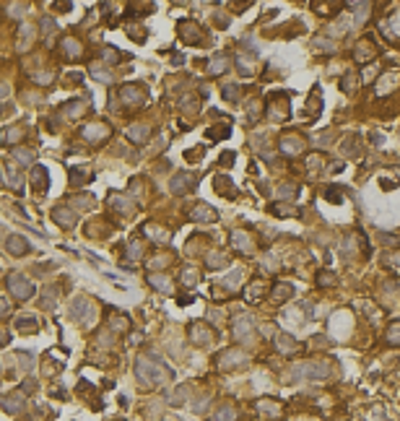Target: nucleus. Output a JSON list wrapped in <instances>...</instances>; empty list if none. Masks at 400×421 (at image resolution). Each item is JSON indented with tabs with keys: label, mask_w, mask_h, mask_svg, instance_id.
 Segmentation results:
<instances>
[{
	"label": "nucleus",
	"mask_w": 400,
	"mask_h": 421,
	"mask_svg": "<svg viewBox=\"0 0 400 421\" xmlns=\"http://www.w3.org/2000/svg\"><path fill=\"white\" fill-rule=\"evenodd\" d=\"M3 182H6L8 187H13L16 192H21V187H24V180H21V174H13L8 167L3 169Z\"/></svg>",
	"instance_id": "nucleus-28"
},
{
	"label": "nucleus",
	"mask_w": 400,
	"mask_h": 421,
	"mask_svg": "<svg viewBox=\"0 0 400 421\" xmlns=\"http://www.w3.org/2000/svg\"><path fill=\"white\" fill-rule=\"evenodd\" d=\"M13 325H16L18 333H37V330H39V317H31V315H18V317L13 320Z\"/></svg>",
	"instance_id": "nucleus-17"
},
{
	"label": "nucleus",
	"mask_w": 400,
	"mask_h": 421,
	"mask_svg": "<svg viewBox=\"0 0 400 421\" xmlns=\"http://www.w3.org/2000/svg\"><path fill=\"white\" fill-rule=\"evenodd\" d=\"M221 164H224V167H231L234 164V153L229 151V153H221V159H218Z\"/></svg>",
	"instance_id": "nucleus-51"
},
{
	"label": "nucleus",
	"mask_w": 400,
	"mask_h": 421,
	"mask_svg": "<svg viewBox=\"0 0 400 421\" xmlns=\"http://www.w3.org/2000/svg\"><path fill=\"white\" fill-rule=\"evenodd\" d=\"M190 338L195 346H211L213 343V330L206 322H192L190 325Z\"/></svg>",
	"instance_id": "nucleus-9"
},
{
	"label": "nucleus",
	"mask_w": 400,
	"mask_h": 421,
	"mask_svg": "<svg viewBox=\"0 0 400 421\" xmlns=\"http://www.w3.org/2000/svg\"><path fill=\"white\" fill-rule=\"evenodd\" d=\"M218 359H221L218 364L224 367V369H234V367H242L244 362H247V357H244L239 348H229V351H224Z\"/></svg>",
	"instance_id": "nucleus-13"
},
{
	"label": "nucleus",
	"mask_w": 400,
	"mask_h": 421,
	"mask_svg": "<svg viewBox=\"0 0 400 421\" xmlns=\"http://www.w3.org/2000/svg\"><path fill=\"white\" fill-rule=\"evenodd\" d=\"M91 76H94V78H99V81H104V83H109V81H112V73L99 71V65H91Z\"/></svg>",
	"instance_id": "nucleus-40"
},
{
	"label": "nucleus",
	"mask_w": 400,
	"mask_h": 421,
	"mask_svg": "<svg viewBox=\"0 0 400 421\" xmlns=\"http://www.w3.org/2000/svg\"><path fill=\"white\" fill-rule=\"evenodd\" d=\"M182 398H187V387H180V390L172 395V406H182V403H185Z\"/></svg>",
	"instance_id": "nucleus-44"
},
{
	"label": "nucleus",
	"mask_w": 400,
	"mask_h": 421,
	"mask_svg": "<svg viewBox=\"0 0 400 421\" xmlns=\"http://www.w3.org/2000/svg\"><path fill=\"white\" fill-rule=\"evenodd\" d=\"M224 136H229V125L226 127H213V133H208V138H224Z\"/></svg>",
	"instance_id": "nucleus-48"
},
{
	"label": "nucleus",
	"mask_w": 400,
	"mask_h": 421,
	"mask_svg": "<svg viewBox=\"0 0 400 421\" xmlns=\"http://www.w3.org/2000/svg\"><path fill=\"white\" fill-rule=\"evenodd\" d=\"M343 153H346V156H353V159L359 156V136H353V141L348 138V141L343 143Z\"/></svg>",
	"instance_id": "nucleus-34"
},
{
	"label": "nucleus",
	"mask_w": 400,
	"mask_h": 421,
	"mask_svg": "<svg viewBox=\"0 0 400 421\" xmlns=\"http://www.w3.org/2000/svg\"><path fill=\"white\" fill-rule=\"evenodd\" d=\"M315 47L322 50V52H332V42H327V39H315Z\"/></svg>",
	"instance_id": "nucleus-49"
},
{
	"label": "nucleus",
	"mask_w": 400,
	"mask_h": 421,
	"mask_svg": "<svg viewBox=\"0 0 400 421\" xmlns=\"http://www.w3.org/2000/svg\"><path fill=\"white\" fill-rule=\"evenodd\" d=\"M262 294H265V283L260 278H255L252 283H247V289H244V299H250V302H257Z\"/></svg>",
	"instance_id": "nucleus-24"
},
{
	"label": "nucleus",
	"mask_w": 400,
	"mask_h": 421,
	"mask_svg": "<svg viewBox=\"0 0 400 421\" xmlns=\"http://www.w3.org/2000/svg\"><path fill=\"white\" fill-rule=\"evenodd\" d=\"M374 55H377V47H374V42H372V39H361V42L356 44V50H353V57H356L359 62L372 60Z\"/></svg>",
	"instance_id": "nucleus-19"
},
{
	"label": "nucleus",
	"mask_w": 400,
	"mask_h": 421,
	"mask_svg": "<svg viewBox=\"0 0 400 421\" xmlns=\"http://www.w3.org/2000/svg\"><path fill=\"white\" fill-rule=\"evenodd\" d=\"M312 107V115L317 117L320 115V109H322V94H320V86H315V91H312V99H307V109Z\"/></svg>",
	"instance_id": "nucleus-30"
},
{
	"label": "nucleus",
	"mask_w": 400,
	"mask_h": 421,
	"mask_svg": "<svg viewBox=\"0 0 400 421\" xmlns=\"http://www.w3.org/2000/svg\"><path fill=\"white\" fill-rule=\"evenodd\" d=\"M112 206L120 208V211H125V216H132V213H136V206H132L127 198H112Z\"/></svg>",
	"instance_id": "nucleus-31"
},
{
	"label": "nucleus",
	"mask_w": 400,
	"mask_h": 421,
	"mask_svg": "<svg viewBox=\"0 0 400 421\" xmlns=\"http://www.w3.org/2000/svg\"><path fill=\"white\" fill-rule=\"evenodd\" d=\"M146 99H148V88L143 83H127L120 88V102H122V107H127V112L143 107Z\"/></svg>",
	"instance_id": "nucleus-3"
},
{
	"label": "nucleus",
	"mask_w": 400,
	"mask_h": 421,
	"mask_svg": "<svg viewBox=\"0 0 400 421\" xmlns=\"http://www.w3.org/2000/svg\"><path fill=\"white\" fill-rule=\"evenodd\" d=\"M177 34H180V39L185 44H192V47H197V44H203L206 42V31L203 26H197L195 21H180V26H177Z\"/></svg>",
	"instance_id": "nucleus-5"
},
{
	"label": "nucleus",
	"mask_w": 400,
	"mask_h": 421,
	"mask_svg": "<svg viewBox=\"0 0 400 421\" xmlns=\"http://www.w3.org/2000/svg\"><path fill=\"white\" fill-rule=\"evenodd\" d=\"M81 136H83L86 141H94V143H99V141L109 138V125H107V122H94V125L83 127V133H81Z\"/></svg>",
	"instance_id": "nucleus-11"
},
{
	"label": "nucleus",
	"mask_w": 400,
	"mask_h": 421,
	"mask_svg": "<svg viewBox=\"0 0 400 421\" xmlns=\"http://www.w3.org/2000/svg\"><path fill=\"white\" fill-rule=\"evenodd\" d=\"M52 218L57 221V224L62 226V229H71V226H76V213L71 211V208H65V206H55V211H52Z\"/></svg>",
	"instance_id": "nucleus-15"
},
{
	"label": "nucleus",
	"mask_w": 400,
	"mask_h": 421,
	"mask_svg": "<svg viewBox=\"0 0 400 421\" xmlns=\"http://www.w3.org/2000/svg\"><path fill=\"white\" fill-rule=\"evenodd\" d=\"M39 24H42V31H44V34H50V31L55 29V21H52L50 16H44V18L39 21Z\"/></svg>",
	"instance_id": "nucleus-47"
},
{
	"label": "nucleus",
	"mask_w": 400,
	"mask_h": 421,
	"mask_svg": "<svg viewBox=\"0 0 400 421\" xmlns=\"http://www.w3.org/2000/svg\"><path fill=\"white\" fill-rule=\"evenodd\" d=\"M13 159L21 161V164H26V161H31V151H24V148H21V153H18V148H16V151H13Z\"/></svg>",
	"instance_id": "nucleus-45"
},
{
	"label": "nucleus",
	"mask_w": 400,
	"mask_h": 421,
	"mask_svg": "<svg viewBox=\"0 0 400 421\" xmlns=\"http://www.w3.org/2000/svg\"><path fill=\"white\" fill-rule=\"evenodd\" d=\"M231 65V57L226 55V52H218V55H213V60L208 62V76H218V73H224L226 68Z\"/></svg>",
	"instance_id": "nucleus-18"
},
{
	"label": "nucleus",
	"mask_w": 400,
	"mask_h": 421,
	"mask_svg": "<svg viewBox=\"0 0 400 421\" xmlns=\"http://www.w3.org/2000/svg\"><path fill=\"white\" fill-rule=\"evenodd\" d=\"M136 377L141 380V387L148 390V387H156V385L172 380L174 372L161 359H156V357H138V362H136Z\"/></svg>",
	"instance_id": "nucleus-1"
},
{
	"label": "nucleus",
	"mask_w": 400,
	"mask_h": 421,
	"mask_svg": "<svg viewBox=\"0 0 400 421\" xmlns=\"http://www.w3.org/2000/svg\"><path fill=\"white\" fill-rule=\"evenodd\" d=\"M187 218H190V221H206V224H213V221L218 218V213H216L208 203H197V206L190 208Z\"/></svg>",
	"instance_id": "nucleus-10"
},
{
	"label": "nucleus",
	"mask_w": 400,
	"mask_h": 421,
	"mask_svg": "<svg viewBox=\"0 0 400 421\" xmlns=\"http://www.w3.org/2000/svg\"><path fill=\"white\" fill-rule=\"evenodd\" d=\"M336 192H338V187H327L325 198H327V201H332V203H341V195H336Z\"/></svg>",
	"instance_id": "nucleus-50"
},
{
	"label": "nucleus",
	"mask_w": 400,
	"mask_h": 421,
	"mask_svg": "<svg viewBox=\"0 0 400 421\" xmlns=\"http://www.w3.org/2000/svg\"><path fill=\"white\" fill-rule=\"evenodd\" d=\"M55 8H57V11H62V13H68V11L73 8V3H68V0H65V3H57Z\"/></svg>",
	"instance_id": "nucleus-53"
},
{
	"label": "nucleus",
	"mask_w": 400,
	"mask_h": 421,
	"mask_svg": "<svg viewBox=\"0 0 400 421\" xmlns=\"http://www.w3.org/2000/svg\"><path fill=\"white\" fill-rule=\"evenodd\" d=\"M6 252L13 255V257H24V255L31 252V245L21 234H8L6 237Z\"/></svg>",
	"instance_id": "nucleus-8"
},
{
	"label": "nucleus",
	"mask_w": 400,
	"mask_h": 421,
	"mask_svg": "<svg viewBox=\"0 0 400 421\" xmlns=\"http://www.w3.org/2000/svg\"><path fill=\"white\" fill-rule=\"evenodd\" d=\"M332 281H336V278H332L330 271H320V273H317V286H330Z\"/></svg>",
	"instance_id": "nucleus-43"
},
{
	"label": "nucleus",
	"mask_w": 400,
	"mask_h": 421,
	"mask_svg": "<svg viewBox=\"0 0 400 421\" xmlns=\"http://www.w3.org/2000/svg\"><path fill=\"white\" fill-rule=\"evenodd\" d=\"M387 341L395 343V346H400V320H395V322L387 328Z\"/></svg>",
	"instance_id": "nucleus-38"
},
{
	"label": "nucleus",
	"mask_w": 400,
	"mask_h": 421,
	"mask_svg": "<svg viewBox=\"0 0 400 421\" xmlns=\"http://www.w3.org/2000/svg\"><path fill=\"white\" fill-rule=\"evenodd\" d=\"M31 187H34L37 198L47 195V190H50V174H47V169H44L42 164L31 167Z\"/></svg>",
	"instance_id": "nucleus-7"
},
{
	"label": "nucleus",
	"mask_w": 400,
	"mask_h": 421,
	"mask_svg": "<svg viewBox=\"0 0 400 421\" xmlns=\"http://www.w3.org/2000/svg\"><path fill=\"white\" fill-rule=\"evenodd\" d=\"M356 86H359V76H353V73H346L343 81H341V88L343 91H356Z\"/></svg>",
	"instance_id": "nucleus-35"
},
{
	"label": "nucleus",
	"mask_w": 400,
	"mask_h": 421,
	"mask_svg": "<svg viewBox=\"0 0 400 421\" xmlns=\"http://www.w3.org/2000/svg\"><path fill=\"white\" fill-rule=\"evenodd\" d=\"M262 411L271 413V416H278V406L276 403H262Z\"/></svg>",
	"instance_id": "nucleus-52"
},
{
	"label": "nucleus",
	"mask_w": 400,
	"mask_h": 421,
	"mask_svg": "<svg viewBox=\"0 0 400 421\" xmlns=\"http://www.w3.org/2000/svg\"><path fill=\"white\" fill-rule=\"evenodd\" d=\"M195 185H197V177H195L192 172H182V174H174V177H172L169 190H172L174 195H187V192L195 190Z\"/></svg>",
	"instance_id": "nucleus-6"
},
{
	"label": "nucleus",
	"mask_w": 400,
	"mask_h": 421,
	"mask_svg": "<svg viewBox=\"0 0 400 421\" xmlns=\"http://www.w3.org/2000/svg\"><path fill=\"white\" fill-rule=\"evenodd\" d=\"M148 281H151L153 286H156L159 292H172V283H169V278H166V276L161 278V276H156V273H153V276H148Z\"/></svg>",
	"instance_id": "nucleus-36"
},
{
	"label": "nucleus",
	"mask_w": 400,
	"mask_h": 421,
	"mask_svg": "<svg viewBox=\"0 0 400 421\" xmlns=\"http://www.w3.org/2000/svg\"><path fill=\"white\" fill-rule=\"evenodd\" d=\"M213 187H216L218 195H224V198H237V190H234V185H231V180L226 174H216L213 177Z\"/></svg>",
	"instance_id": "nucleus-16"
},
{
	"label": "nucleus",
	"mask_w": 400,
	"mask_h": 421,
	"mask_svg": "<svg viewBox=\"0 0 400 421\" xmlns=\"http://www.w3.org/2000/svg\"><path fill=\"white\" fill-rule=\"evenodd\" d=\"M281 148H283V153H286V156H296V153L299 151H304V141L302 138H283L281 141Z\"/></svg>",
	"instance_id": "nucleus-22"
},
{
	"label": "nucleus",
	"mask_w": 400,
	"mask_h": 421,
	"mask_svg": "<svg viewBox=\"0 0 400 421\" xmlns=\"http://www.w3.org/2000/svg\"><path fill=\"white\" fill-rule=\"evenodd\" d=\"M81 169H71V182L73 185H81V182H88L91 180V174H78Z\"/></svg>",
	"instance_id": "nucleus-41"
},
{
	"label": "nucleus",
	"mask_w": 400,
	"mask_h": 421,
	"mask_svg": "<svg viewBox=\"0 0 400 421\" xmlns=\"http://www.w3.org/2000/svg\"><path fill=\"white\" fill-rule=\"evenodd\" d=\"M62 47H65V55H68V57L81 55V47H78V42H76L73 37H65V39H62Z\"/></svg>",
	"instance_id": "nucleus-32"
},
{
	"label": "nucleus",
	"mask_w": 400,
	"mask_h": 421,
	"mask_svg": "<svg viewBox=\"0 0 400 421\" xmlns=\"http://www.w3.org/2000/svg\"><path fill=\"white\" fill-rule=\"evenodd\" d=\"M294 294V289L288 283H273V289H271V299L276 302V304H281V302H286L288 297Z\"/></svg>",
	"instance_id": "nucleus-23"
},
{
	"label": "nucleus",
	"mask_w": 400,
	"mask_h": 421,
	"mask_svg": "<svg viewBox=\"0 0 400 421\" xmlns=\"http://www.w3.org/2000/svg\"><path fill=\"white\" fill-rule=\"evenodd\" d=\"M148 127L146 125H130V130H127V138L132 141V143H138V146H143L146 141H148Z\"/></svg>",
	"instance_id": "nucleus-21"
},
{
	"label": "nucleus",
	"mask_w": 400,
	"mask_h": 421,
	"mask_svg": "<svg viewBox=\"0 0 400 421\" xmlns=\"http://www.w3.org/2000/svg\"><path fill=\"white\" fill-rule=\"evenodd\" d=\"M3 315H6V317L11 315V304H8V299H3Z\"/></svg>",
	"instance_id": "nucleus-54"
},
{
	"label": "nucleus",
	"mask_w": 400,
	"mask_h": 421,
	"mask_svg": "<svg viewBox=\"0 0 400 421\" xmlns=\"http://www.w3.org/2000/svg\"><path fill=\"white\" fill-rule=\"evenodd\" d=\"M239 86H234V83H229V86H224V99H229V102H237L239 99V91H237Z\"/></svg>",
	"instance_id": "nucleus-42"
},
{
	"label": "nucleus",
	"mask_w": 400,
	"mask_h": 421,
	"mask_svg": "<svg viewBox=\"0 0 400 421\" xmlns=\"http://www.w3.org/2000/svg\"><path fill=\"white\" fill-rule=\"evenodd\" d=\"M127 257H132V260H138L141 255H143V247H141V242H130V245H127Z\"/></svg>",
	"instance_id": "nucleus-39"
},
{
	"label": "nucleus",
	"mask_w": 400,
	"mask_h": 421,
	"mask_svg": "<svg viewBox=\"0 0 400 421\" xmlns=\"http://www.w3.org/2000/svg\"><path fill=\"white\" fill-rule=\"evenodd\" d=\"M71 315L78 320V322H88L94 317V312H91V304H88V299H76L73 304H71Z\"/></svg>",
	"instance_id": "nucleus-14"
},
{
	"label": "nucleus",
	"mask_w": 400,
	"mask_h": 421,
	"mask_svg": "<svg viewBox=\"0 0 400 421\" xmlns=\"http://www.w3.org/2000/svg\"><path fill=\"white\" fill-rule=\"evenodd\" d=\"M141 232H146L148 237H153V239H159V242H166V237H169L166 232H161L159 226H153V224H146V226H143Z\"/></svg>",
	"instance_id": "nucleus-37"
},
{
	"label": "nucleus",
	"mask_w": 400,
	"mask_h": 421,
	"mask_svg": "<svg viewBox=\"0 0 400 421\" xmlns=\"http://www.w3.org/2000/svg\"><path fill=\"white\" fill-rule=\"evenodd\" d=\"M60 294L57 286H44V292H42V299H39V307L42 309H52L55 307V297Z\"/></svg>",
	"instance_id": "nucleus-25"
},
{
	"label": "nucleus",
	"mask_w": 400,
	"mask_h": 421,
	"mask_svg": "<svg viewBox=\"0 0 400 421\" xmlns=\"http://www.w3.org/2000/svg\"><path fill=\"white\" fill-rule=\"evenodd\" d=\"M6 286H8L11 297H16V299H21V302H26V299L34 297V283H31L26 276H21V273H11V276L6 278Z\"/></svg>",
	"instance_id": "nucleus-4"
},
{
	"label": "nucleus",
	"mask_w": 400,
	"mask_h": 421,
	"mask_svg": "<svg viewBox=\"0 0 400 421\" xmlns=\"http://www.w3.org/2000/svg\"><path fill=\"white\" fill-rule=\"evenodd\" d=\"M231 330H234V336H237L239 341H244V338H250V336L255 333V322H252L250 317L239 315V317H234V325H231Z\"/></svg>",
	"instance_id": "nucleus-12"
},
{
	"label": "nucleus",
	"mask_w": 400,
	"mask_h": 421,
	"mask_svg": "<svg viewBox=\"0 0 400 421\" xmlns=\"http://www.w3.org/2000/svg\"><path fill=\"white\" fill-rule=\"evenodd\" d=\"M276 346H278V351H281V353H296V351L302 348V346H299L291 336H278V338H276Z\"/></svg>",
	"instance_id": "nucleus-26"
},
{
	"label": "nucleus",
	"mask_w": 400,
	"mask_h": 421,
	"mask_svg": "<svg viewBox=\"0 0 400 421\" xmlns=\"http://www.w3.org/2000/svg\"><path fill=\"white\" fill-rule=\"evenodd\" d=\"M231 416H234V408H231V406H226V403H221V406H218V411L213 413V418H211V421H229Z\"/></svg>",
	"instance_id": "nucleus-33"
},
{
	"label": "nucleus",
	"mask_w": 400,
	"mask_h": 421,
	"mask_svg": "<svg viewBox=\"0 0 400 421\" xmlns=\"http://www.w3.org/2000/svg\"><path fill=\"white\" fill-rule=\"evenodd\" d=\"M268 211L276 213V216H281V218H286V216H296V208H294V206H288V203H273Z\"/></svg>",
	"instance_id": "nucleus-29"
},
{
	"label": "nucleus",
	"mask_w": 400,
	"mask_h": 421,
	"mask_svg": "<svg viewBox=\"0 0 400 421\" xmlns=\"http://www.w3.org/2000/svg\"><path fill=\"white\" fill-rule=\"evenodd\" d=\"M24 393H8L6 395V401H3V411L6 413H18V411H24Z\"/></svg>",
	"instance_id": "nucleus-20"
},
{
	"label": "nucleus",
	"mask_w": 400,
	"mask_h": 421,
	"mask_svg": "<svg viewBox=\"0 0 400 421\" xmlns=\"http://www.w3.org/2000/svg\"><path fill=\"white\" fill-rule=\"evenodd\" d=\"M24 133H21L18 127H11V133H3V143H11L13 138H21Z\"/></svg>",
	"instance_id": "nucleus-46"
},
{
	"label": "nucleus",
	"mask_w": 400,
	"mask_h": 421,
	"mask_svg": "<svg viewBox=\"0 0 400 421\" xmlns=\"http://www.w3.org/2000/svg\"><path fill=\"white\" fill-rule=\"evenodd\" d=\"M291 377H294V380H327V377H330V364H327V362H320V359L307 362V364L291 369Z\"/></svg>",
	"instance_id": "nucleus-2"
},
{
	"label": "nucleus",
	"mask_w": 400,
	"mask_h": 421,
	"mask_svg": "<svg viewBox=\"0 0 400 421\" xmlns=\"http://www.w3.org/2000/svg\"><path fill=\"white\" fill-rule=\"evenodd\" d=\"M107 325L112 328L115 333H122V330H127V328H130V322H127V320H125V315H120V312H109Z\"/></svg>",
	"instance_id": "nucleus-27"
}]
</instances>
